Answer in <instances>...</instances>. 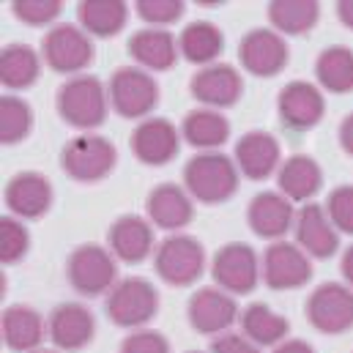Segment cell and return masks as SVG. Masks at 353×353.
<instances>
[{
    "mask_svg": "<svg viewBox=\"0 0 353 353\" xmlns=\"http://www.w3.org/2000/svg\"><path fill=\"white\" fill-rule=\"evenodd\" d=\"M239 183L241 173L236 168V159L225 157L222 151H200L183 168V189L203 205L228 203L239 192Z\"/></svg>",
    "mask_w": 353,
    "mask_h": 353,
    "instance_id": "obj_1",
    "label": "cell"
},
{
    "mask_svg": "<svg viewBox=\"0 0 353 353\" xmlns=\"http://www.w3.org/2000/svg\"><path fill=\"white\" fill-rule=\"evenodd\" d=\"M58 112L69 126L93 132L107 121L110 93L101 85L99 77L77 74L58 90Z\"/></svg>",
    "mask_w": 353,
    "mask_h": 353,
    "instance_id": "obj_2",
    "label": "cell"
},
{
    "mask_svg": "<svg viewBox=\"0 0 353 353\" xmlns=\"http://www.w3.org/2000/svg\"><path fill=\"white\" fill-rule=\"evenodd\" d=\"M107 318L121 329H145L159 312V290L143 276H126L107 293Z\"/></svg>",
    "mask_w": 353,
    "mask_h": 353,
    "instance_id": "obj_3",
    "label": "cell"
},
{
    "mask_svg": "<svg viewBox=\"0 0 353 353\" xmlns=\"http://www.w3.org/2000/svg\"><path fill=\"white\" fill-rule=\"evenodd\" d=\"M118 165L115 145L101 134H77L69 140L61 151V168L63 173L80 183H96L107 178Z\"/></svg>",
    "mask_w": 353,
    "mask_h": 353,
    "instance_id": "obj_4",
    "label": "cell"
},
{
    "mask_svg": "<svg viewBox=\"0 0 353 353\" xmlns=\"http://www.w3.org/2000/svg\"><path fill=\"white\" fill-rule=\"evenodd\" d=\"M154 265L162 282L173 288L194 285L205 271V250L194 236L170 233L154 252Z\"/></svg>",
    "mask_w": 353,
    "mask_h": 353,
    "instance_id": "obj_5",
    "label": "cell"
},
{
    "mask_svg": "<svg viewBox=\"0 0 353 353\" xmlns=\"http://www.w3.org/2000/svg\"><path fill=\"white\" fill-rule=\"evenodd\" d=\"M110 107L121 115V118H151V112L159 104V85L154 80L151 72L145 69H134V66H123L110 77Z\"/></svg>",
    "mask_w": 353,
    "mask_h": 353,
    "instance_id": "obj_6",
    "label": "cell"
},
{
    "mask_svg": "<svg viewBox=\"0 0 353 353\" xmlns=\"http://www.w3.org/2000/svg\"><path fill=\"white\" fill-rule=\"evenodd\" d=\"M93 41L80 25H55L41 39V61L58 74H83L93 63Z\"/></svg>",
    "mask_w": 353,
    "mask_h": 353,
    "instance_id": "obj_7",
    "label": "cell"
},
{
    "mask_svg": "<svg viewBox=\"0 0 353 353\" xmlns=\"http://www.w3.org/2000/svg\"><path fill=\"white\" fill-rule=\"evenodd\" d=\"M69 285L83 296L110 293L118 282V258L101 244H83L66 261Z\"/></svg>",
    "mask_w": 353,
    "mask_h": 353,
    "instance_id": "obj_8",
    "label": "cell"
},
{
    "mask_svg": "<svg viewBox=\"0 0 353 353\" xmlns=\"http://www.w3.org/2000/svg\"><path fill=\"white\" fill-rule=\"evenodd\" d=\"M307 321L312 329L323 334H343L353 329V288L343 282H323L318 285L307 304Z\"/></svg>",
    "mask_w": 353,
    "mask_h": 353,
    "instance_id": "obj_9",
    "label": "cell"
},
{
    "mask_svg": "<svg viewBox=\"0 0 353 353\" xmlns=\"http://www.w3.org/2000/svg\"><path fill=\"white\" fill-rule=\"evenodd\" d=\"M211 274L216 288L228 290L230 296H247L261 282V258L250 244L230 241L214 255Z\"/></svg>",
    "mask_w": 353,
    "mask_h": 353,
    "instance_id": "obj_10",
    "label": "cell"
},
{
    "mask_svg": "<svg viewBox=\"0 0 353 353\" xmlns=\"http://www.w3.org/2000/svg\"><path fill=\"white\" fill-rule=\"evenodd\" d=\"M261 279L271 290H296L312 279V258L290 241H271L261 258Z\"/></svg>",
    "mask_w": 353,
    "mask_h": 353,
    "instance_id": "obj_11",
    "label": "cell"
},
{
    "mask_svg": "<svg viewBox=\"0 0 353 353\" xmlns=\"http://www.w3.org/2000/svg\"><path fill=\"white\" fill-rule=\"evenodd\" d=\"M132 154L148 165V168H162L168 162H173L181 148V129L173 121L151 115L145 121H140L132 132Z\"/></svg>",
    "mask_w": 353,
    "mask_h": 353,
    "instance_id": "obj_12",
    "label": "cell"
},
{
    "mask_svg": "<svg viewBox=\"0 0 353 353\" xmlns=\"http://www.w3.org/2000/svg\"><path fill=\"white\" fill-rule=\"evenodd\" d=\"M186 315L194 332L200 334H222L230 332V326L239 321V304L236 296H230L222 288H200L192 293L186 304Z\"/></svg>",
    "mask_w": 353,
    "mask_h": 353,
    "instance_id": "obj_13",
    "label": "cell"
},
{
    "mask_svg": "<svg viewBox=\"0 0 353 353\" xmlns=\"http://www.w3.org/2000/svg\"><path fill=\"white\" fill-rule=\"evenodd\" d=\"M288 41L274 28H255L239 44L241 66L255 77H274L288 66Z\"/></svg>",
    "mask_w": 353,
    "mask_h": 353,
    "instance_id": "obj_14",
    "label": "cell"
},
{
    "mask_svg": "<svg viewBox=\"0 0 353 353\" xmlns=\"http://www.w3.org/2000/svg\"><path fill=\"white\" fill-rule=\"evenodd\" d=\"M189 90L203 107L222 112V110L239 104V99L244 93V80H241L239 69H233L228 63H211L192 74Z\"/></svg>",
    "mask_w": 353,
    "mask_h": 353,
    "instance_id": "obj_15",
    "label": "cell"
},
{
    "mask_svg": "<svg viewBox=\"0 0 353 353\" xmlns=\"http://www.w3.org/2000/svg\"><path fill=\"white\" fill-rule=\"evenodd\" d=\"M276 112L285 126L304 132V129H312L321 123V118L326 112V99L318 85H312L307 80H293L279 90Z\"/></svg>",
    "mask_w": 353,
    "mask_h": 353,
    "instance_id": "obj_16",
    "label": "cell"
},
{
    "mask_svg": "<svg viewBox=\"0 0 353 353\" xmlns=\"http://www.w3.org/2000/svg\"><path fill=\"white\" fill-rule=\"evenodd\" d=\"M293 230H296V244H299L310 258L326 261V258H332V255L340 250V233H337V228L332 225L326 208L318 205V203H304V205L296 211Z\"/></svg>",
    "mask_w": 353,
    "mask_h": 353,
    "instance_id": "obj_17",
    "label": "cell"
},
{
    "mask_svg": "<svg viewBox=\"0 0 353 353\" xmlns=\"http://www.w3.org/2000/svg\"><path fill=\"white\" fill-rule=\"evenodd\" d=\"M93 334H96V321L83 304L74 301L58 304L47 318V337L58 351H83L85 345H90Z\"/></svg>",
    "mask_w": 353,
    "mask_h": 353,
    "instance_id": "obj_18",
    "label": "cell"
},
{
    "mask_svg": "<svg viewBox=\"0 0 353 353\" xmlns=\"http://www.w3.org/2000/svg\"><path fill=\"white\" fill-rule=\"evenodd\" d=\"M107 250L121 263H143L154 252V225L137 214L118 216L107 230Z\"/></svg>",
    "mask_w": 353,
    "mask_h": 353,
    "instance_id": "obj_19",
    "label": "cell"
},
{
    "mask_svg": "<svg viewBox=\"0 0 353 353\" xmlns=\"http://www.w3.org/2000/svg\"><path fill=\"white\" fill-rule=\"evenodd\" d=\"M236 168L239 173L250 181H263V178L274 176L282 165V148L276 143L274 134L268 132H247L239 143H236Z\"/></svg>",
    "mask_w": 353,
    "mask_h": 353,
    "instance_id": "obj_20",
    "label": "cell"
},
{
    "mask_svg": "<svg viewBox=\"0 0 353 353\" xmlns=\"http://www.w3.org/2000/svg\"><path fill=\"white\" fill-rule=\"evenodd\" d=\"M247 222L255 236L265 241H282L296 222V208L282 192H261L247 208Z\"/></svg>",
    "mask_w": 353,
    "mask_h": 353,
    "instance_id": "obj_21",
    "label": "cell"
},
{
    "mask_svg": "<svg viewBox=\"0 0 353 353\" xmlns=\"http://www.w3.org/2000/svg\"><path fill=\"white\" fill-rule=\"evenodd\" d=\"M6 205L17 219H39L52 205V183L33 170L17 173L6 183Z\"/></svg>",
    "mask_w": 353,
    "mask_h": 353,
    "instance_id": "obj_22",
    "label": "cell"
},
{
    "mask_svg": "<svg viewBox=\"0 0 353 353\" xmlns=\"http://www.w3.org/2000/svg\"><path fill=\"white\" fill-rule=\"evenodd\" d=\"M145 211H148L151 225H157L168 233H178L181 228H186L192 222L194 200L178 183H159L151 189V194L145 200Z\"/></svg>",
    "mask_w": 353,
    "mask_h": 353,
    "instance_id": "obj_23",
    "label": "cell"
},
{
    "mask_svg": "<svg viewBox=\"0 0 353 353\" xmlns=\"http://www.w3.org/2000/svg\"><path fill=\"white\" fill-rule=\"evenodd\" d=\"M178 36L168 28H143L129 39V55L145 72H168L178 61Z\"/></svg>",
    "mask_w": 353,
    "mask_h": 353,
    "instance_id": "obj_24",
    "label": "cell"
},
{
    "mask_svg": "<svg viewBox=\"0 0 353 353\" xmlns=\"http://www.w3.org/2000/svg\"><path fill=\"white\" fill-rule=\"evenodd\" d=\"M47 337V321L28 304H11L3 312V343L14 353H33Z\"/></svg>",
    "mask_w": 353,
    "mask_h": 353,
    "instance_id": "obj_25",
    "label": "cell"
},
{
    "mask_svg": "<svg viewBox=\"0 0 353 353\" xmlns=\"http://www.w3.org/2000/svg\"><path fill=\"white\" fill-rule=\"evenodd\" d=\"M276 186L290 203H312V197L323 186V170L312 157L293 154L279 165Z\"/></svg>",
    "mask_w": 353,
    "mask_h": 353,
    "instance_id": "obj_26",
    "label": "cell"
},
{
    "mask_svg": "<svg viewBox=\"0 0 353 353\" xmlns=\"http://www.w3.org/2000/svg\"><path fill=\"white\" fill-rule=\"evenodd\" d=\"M181 137L197 151H216L230 137V121L219 110H192L181 123Z\"/></svg>",
    "mask_w": 353,
    "mask_h": 353,
    "instance_id": "obj_27",
    "label": "cell"
},
{
    "mask_svg": "<svg viewBox=\"0 0 353 353\" xmlns=\"http://www.w3.org/2000/svg\"><path fill=\"white\" fill-rule=\"evenodd\" d=\"M239 323H241V334L250 337L261 348L279 345L282 340H288V332H290L288 318L274 312L263 301H255V304L244 307L241 315H239Z\"/></svg>",
    "mask_w": 353,
    "mask_h": 353,
    "instance_id": "obj_28",
    "label": "cell"
},
{
    "mask_svg": "<svg viewBox=\"0 0 353 353\" xmlns=\"http://www.w3.org/2000/svg\"><path fill=\"white\" fill-rule=\"evenodd\" d=\"M181 55L194 66H211L225 50V36L214 22H189L178 36Z\"/></svg>",
    "mask_w": 353,
    "mask_h": 353,
    "instance_id": "obj_29",
    "label": "cell"
},
{
    "mask_svg": "<svg viewBox=\"0 0 353 353\" xmlns=\"http://www.w3.org/2000/svg\"><path fill=\"white\" fill-rule=\"evenodd\" d=\"M271 28L282 36H301L318 25L321 6L315 0H274L265 8Z\"/></svg>",
    "mask_w": 353,
    "mask_h": 353,
    "instance_id": "obj_30",
    "label": "cell"
},
{
    "mask_svg": "<svg viewBox=\"0 0 353 353\" xmlns=\"http://www.w3.org/2000/svg\"><path fill=\"white\" fill-rule=\"evenodd\" d=\"M77 19L88 36L110 39L123 30L129 19V6L121 0H85L77 8Z\"/></svg>",
    "mask_w": 353,
    "mask_h": 353,
    "instance_id": "obj_31",
    "label": "cell"
},
{
    "mask_svg": "<svg viewBox=\"0 0 353 353\" xmlns=\"http://www.w3.org/2000/svg\"><path fill=\"white\" fill-rule=\"evenodd\" d=\"M41 74V55L25 44H8L0 55V80L8 90L30 88Z\"/></svg>",
    "mask_w": 353,
    "mask_h": 353,
    "instance_id": "obj_32",
    "label": "cell"
},
{
    "mask_svg": "<svg viewBox=\"0 0 353 353\" xmlns=\"http://www.w3.org/2000/svg\"><path fill=\"white\" fill-rule=\"evenodd\" d=\"M315 77L323 90H332V93L353 90V50L343 44L326 47L315 61Z\"/></svg>",
    "mask_w": 353,
    "mask_h": 353,
    "instance_id": "obj_33",
    "label": "cell"
},
{
    "mask_svg": "<svg viewBox=\"0 0 353 353\" xmlns=\"http://www.w3.org/2000/svg\"><path fill=\"white\" fill-rule=\"evenodd\" d=\"M33 129V110L19 96H3L0 101V140L3 145L22 143Z\"/></svg>",
    "mask_w": 353,
    "mask_h": 353,
    "instance_id": "obj_34",
    "label": "cell"
},
{
    "mask_svg": "<svg viewBox=\"0 0 353 353\" xmlns=\"http://www.w3.org/2000/svg\"><path fill=\"white\" fill-rule=\"evenodd\" d=\"M30 247V233L17 216H3L0 219V261L3 263H17L25 258Z\"/></svg>",
    "mask_w": 353,
    "mask_h": 353,
    "instance_id": "obj_35",
    "label": "cell"
},
{
    "mask_svg": "<svg viewBox=\"0 0 353 353\" xmlns=\"http://www.w3.org/2000/svg\"><path fill=\"white\" fill-rule=\"evenodd\" d=\"M11 11H14V17L19 22L41 28V25H50V22H55L61 17L63 3L61 0H14Z\"/></svg>",
    "mask_w": 353,
    "mask_h": 353,
    "instance_id": "obj_36",
    "label": "cell"
},
{
    "mask_svg": "<svg viewBox=\"0 0 353 353\" xmlns=\"http://www.w3.org/2000/svg\"><path fill=\"white\" fill-rule=\"evenodd\" d=\"M134 11L143 22H148V28H168L183 17L186 6L181 0H137Z\"/></svg>",
    "mask_w": 353,
    "mask_h": 353,
    "instance_id": "obj_37",
    "label": "cell"
},
{
    "mask_svg": "<svg viewBox=\"0 0 353 353\" xmlns=\"http://www.w3.org/2000/svg\"><path fill=\"white\" fill-rule=\"evenodd\" d=\"M326 214L332 219V225L337 228V233H348L353 236V186L345 183V186H337L329 200H326Z\"/></svg>",
    "mask_w": 353,
    "mask_h": 353,
    "instance_id": "obj_38",
    "label": "cell"
},
{
    "mask_svg": "<svg viewBox=\"0 0 353 353\" xmlns=\"http://www.w3.org/2000/svg\"><path fill=\"white\" fill-rule=\"evenodd\" d=\"M121 353H173L170 343L165 334L154 332V329H134L123 343Z\"/></svg>",
    "mask_w": 353,
    "mask_h": 353,
    "instance_id": "obj_39",
    "label": "cell"
},
{
    "mask_svg": "<svg viewBox=\"0 0 353 353\" xmlns=\"http://www.w3.org/2000/svg\"><path fill=\"white\" fill-rule=\"evenodd\" d=\"M211 353H263L261 345H255L241 332H222L211 340Z\"/></svg>",
    "mask_w": 353,
    "mask_h": 353,
    "instance_id": "obj_40",
    "label": "cell"
},
{
    "mask_svg": "<svg viewBox=\"0 0 353 353\" xmlns=\"http://www.w3.org/2000/svg\"><path fill=\"white\" fill-rule=\"evenodd\" d=\"M340 145H343V151L348 154V157H353V112L351 115H345L343 118V123H340Z\"/></svg>",
    "mask_w": 353,
    "mask_h": 353,
    "instance_id": "obj_41",
    "label": "cell"
},
{
    "mask_svg": "<svg viewBox=\"0 0 353 353\" xmlns=\"http://www.w3.org/2000/svg\"><path fill=\"white\" fill-rule=\"evenodd\" d=\"M271 353H315V348L307 340H282Z\"/></svg>",
    "mask_w": 353,
    "mask_h": 353,
    "instance_id": "obj_42",
    "label": "cell"
},
{
    "mask_svg": "<svg viewBox=\"0 0 353 353\" xmlns=\"http://www.w3.org/2000/svg\"><path fill=\"white\" fill-rule=\"evenodd\" d=\"M340 271L345 276V285L353 288V244L343 252V261H340Z\"/></svg>",
    "mask_w": 353,
    "mask_h": 353,
    "instance_id": "obj_43",
    "label": "cell"
},
{
    "mask_svg": "<svg viewBox=\"0 0 353 353\" xmlns=\"http://www.w3.org/2000/svg\"><path fill=\"white\" fill-rule=\"evenodd\" d=\"M337 17H340V22H343L345 28L353 30V0H340V3H337Z\"/></svg>",
    "mask_w": 353,
    "mask_h": 353,
    "instance_id": "obj_44",
    "label": "cell"
},
{
    "mask_svg": "<svg viewBox=\"0 0 353 353\" xmlns=\"http://www.w3.org/2000/svg\"><path fill=\"white\" fill-rule=\"evenodd\" d=\"M33 353H55V351H41V348H39V351H33Z\"/></svg>",
    "mask_w": 353,
    "mask_h": 353,
    "instance_id": "obj_45",
    "label": "cell"
},
{
    "mask_svg": "<svg viewBox=\"0 0 353 353\" xmlns=\"http://www.w3.org/2000/svg\"><path fill=\"white\" fill-rule=\"evenodd\" d=\"M186 353H203V351H186Z\"/></svg>",
    "mask_w": 353,
    "mask_h": 353,
    "instance_id": "obj_46",
    "label": "cell"
}]
</instances>
